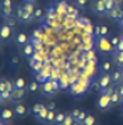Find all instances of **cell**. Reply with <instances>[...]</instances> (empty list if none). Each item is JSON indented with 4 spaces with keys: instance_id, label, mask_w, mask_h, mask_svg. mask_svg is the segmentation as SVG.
Returning <instances> with one entry per match:
<instances>
[{
    "instance_id": "obj_1",
    "label": "cell",
    "mask_w": 123,
    "mask_h": 125,
    "mask_svg": "<svg viewBox=\"0 0 123 125\" xmlns=\"http://www.w3.org/2000/svg\"><path fill=\"white\" fill-rule=\"evenodd\" d=\"M16 38V31H14V27L9 24L7 21L1 24L0 27V40H1V44L3 45H9L11 41Z\"/></svg>"
},
{
    "instance_id": "obj_2",
    "label": "cell",
    "mask_w": 123,
    "mask_h": 125,
    "mask_svg": "<svg viewBox=\"0 0 123 125\" xmlns=\"http://www.w3.org/2000/svg\"><path fill=\"white\" fill-rule=\"evenodd\" d=\"M95 105H97V108L101 110V111H108V110H111L112 107H115L113 103H112V98H111V93L108 90H101V94H99V97L97 98Z\"/></svg>"
},
{
    "instance_id": "obj_3",
    "label": "cell",
    "mask_w": 123,
    "mask_h": 125,
    "mask_svg": "<svg viewBox=\"0 0 123 125\" xmlns=\"http://www.w3.org/2000/svg\"><path fill=\"white\" fill-rule=\"evenodd\" d=\"M16 20L20 24H29V23H32L35 18H34V14L22 3L21 6L17 7V10H16Z\"/></svg>"
},
{
    "instance_id": "obj_4",
    "label": "cell",
    "mask_w": 123,
    "mask_h": 125,
    "mask_svg": "<svg viewBox=\"0 0 123 125\" xmlns=\"http://www.w3.org/2000/svg\"><path fill=\"white\" fill-rule=\"evenodd\" d=\"M97 49L99 53H104V55H112L115 51L109 37H98L97 38Z\"/></svg>"
},
{
    "instance_id": "obj_5",
    "label": "cell",
    "mask_w": 123,
    "mask_h": 125,
    "mask_svg": "<svg viewBox=\"0 0 123 125\" xmlns=\"http://www.w3.org/2000/svg\"><path fill=\"white\" fill-rule=\"evenodd\" d=\"M57 91H59V84H57L56 80L50 79V80H48L46 83L41 84V93H42L45 97H48V98L55 97L56 94H57Z\"/></svg>"
},
{
    "instance_id": "obj_6",
    "label": "cell",
    "mask_w": 123,
    "mask_h": 125,
    "mask_svg": "<svg viewBox=\"0 0 123 125\" xmlns=\"http://www.w3.org/2000/svg\"><path fill=\"white\" fill-rule=\"evenodd\" d=\"M91 11H92V14L98 16V17L108 16V9H106L105 0H91Z\"/></svg>"
},
{
    "instance_id": "obj_7",
    "label": "cell",
    "mask_w": 123,
    "mask_h": 125,
    "mask_svg": "<svg viewBox=\"0 0 123 125\" xmlns=\"http://www.w3.org/2000/svg\"><path fill=\"white\" fill-rule=\"evenodd\" d=\"M14 3L13 0H1V16L4 20H9V18L13 17L14 14Z\"/></svg>"
},
{
    "instance_id": "obj_8",
    "label": "cell",
    "mask_w": 123,
    "mask_h": 125,
    "mask_svg": "<svg viewBox=\"0 0 123 125\" xmlns=\"http://www.w3.org/2000/svg\"><path fill=\"white\" fill-rule=\"evenodd\" d=\"M108 18L112 20V21H115V23H117V24L120 23V20L123 18V4L122 3L116 4L111 11L108 13Z\"/></svg>"
},
{
    "instance_id": "obj_9",
    "label": "cell",
    "mask_w": 123,
    "mask_h": 125,
    "mask_svg": "<svg viewBox=\"0 0 123 125\" xmlns=\"http://www.w3.org/2000/svg\"><path fill=\"white\" fill-rule=\"evenodd\" d=\"M98 86H99L101 90H106L109 89L111 86H113V82H112L111 73H102L98 77Z\"/></svg>"
},
{
    "instance_id": "obj_10",
    "label": "cell",
    "mask_w": 123,
    "mask_h": 125,
    "mask_svg": "<svg viewBox=\"0 0 123 125\" xmlns=\"http://www.w3.org/2000/svg\"><path fill=\"white\" fill-rule=\"evenodd\" d=\"M29 111L31 110H28V107L24 103H17L16 107H14V114H16V118H18V119L25 118L28 114H29Z\"/></svg>"
},
{
    "instance_id": "obj_11",
    "label": "cell",
    "mask_w": 123,
    "mask_h": 125,
    "mask_svg": "<svg viewBox=\"0 0 123 125\" xmlns=\"http://www.w3.org/2000/svg\"><path fill=\"white\" fill-rule=\"evenodd\" d=\"M29 65H31V68H32V70H34V73L36 74V73H39L42 69H44V65H42V61H41V58L35 53L31 59H29Z\"/></svg>"
},
{
    "instance_id": "obj_12",
    "label": "cell",
    "mask_w": 123,
    "mask_h": 125,
    "mask_svg": "<svg viewBox=\"0 0 123 125\" xmlns=\"http://www.w3.org/2000/svg\"><path fill=\"white\" fill-rule=\"evenodd\" d=\"M21 53H22V56H25L27 59H31L36 53V48H35V45L32 42H28L27 45H24L21 48Z\"/></svg>"
},
{
    "instance_id": "obj_13",
    "label": "cell",
    "mask_w": 123,
    "mask_h": 125,
    "mask_svg": "<svg viewBox=\"0 0 123 125\" xmlns=\"http://www.w3.org/2000/svg\"><path fill=\"white\" fill-rule=\"evenodd\" d=\"M0 117H1V122L10 124L13 118L16 117V114H14V110H11V108H3L1 113H0Z\"/></svg>"
},
{
    "instance_id": "obj_14",
    "label": "cell",
    "mask_w": 123,
    "mask_h": 125,
    "mask_svg": "<svg viewBox=\"0 0 123 125\" xmlns=\"http://www.w3.org/2000/svg\"><path fill=\"white\" fill-rule=\"evenodd\" d=\"M36 80H38L41 84H44L48 80H50V69L44 66V69H42L39 73H36Z\"/></svg>"
},
{
    "instance_id": "obj_15",
    "label": "cell",
    "mask_w": 123,
    "mask_h": 125,
    "mask_svg": "<svg viewBox=\"0 0 123 125\" xmlns=\"http://www.w3.org/2000/svg\"><path fill=\"white\" fill-rule=\"evenodd\" d=\"M71 91H73L74 96H81L83 93L87 91V84L83 83V82H76V83L71 86Z\"/></svg>"
},
{
    "instance_id": "obj_16",
    "label": "cell",
    "mask_w": 123,
    "mask_h": 125,
    "mask_svg": "<svg viewBox=\"0 0 123 125\" xmlns=\"http://www.w3.org/2000/svg\"><path fill=\"white\" fill-rule=\"evenodd\" d=\"M25 97V89H14L11 91V103H18Z\"/></svg>"
},
{
    "instance_id": "obj_17",
    "label": "cell",
    "mask_w": 123,
    "mask_h": 125,
    "mask_svg": "<svg viewBox=\"0 0 123 125\" xmlns=\"http://www.w3.org/2000/svg\"><path fill=\"white\" fill-rule=\"evenodd\" d=\"M14 42L17 44L18 48H22L24 45H27L28 42H29V41H28V35L25 34V32H18V34H16Z\"/></svg>"
},
{
    "instance_id": "obj_18",
    "label": "cell",
    "mask_w": 123,
    "mask_h": 125,
    "mask_svg": "<svg viewBox=\"0 0 123 125\" xmlns=\"http://www.w3.org/2000/svg\"><path fill=\"white\" fill-rule=\"evenodd\" d=\"M95 34L97 37H109V27L105 24H99L95 28Z\"/></svg>"
},
{
    "instance_id": "obj_19",
    "label": "cell",
    "mask_w": 123,
    "mask_h": 125,
    "mask_svg": "<svg viewBox=\"0 0 123 125\" xmlns=\"http://www.w3.org/2000/svg\"><path fill=\"white\" fill-rule=\"evenodd\" d=\"M48 111H49V110H48V107L45 105V107L42 108V110L36 114V115H35V118H36V121H38L39 124L46 125V115H48Z\"/></svg>"
},
{
    "instance_id": "obj_20",
    "label": "cell",
    "mask_w": 123,
    "mask_h": 125,
    "mask_svg": "<svg viewBox=\"0 0 123 125\" xmlns=\"http://www.w3.org/2000/svg\"><path fill=\"white\" fill-rule=\"evenodd\" d=\"M112 59H113V63L116 68H123V51L122 52H115L112 53Z\"/></svg>"
},
{
    "instance_id": "obj_21",
    "label": "cell",
    "mask_w": 123,
    "mask_h": 125,
    "mask_svg": "<svg viewBox=\"0 0 123 125\" xmlns=\"http://www.w3.org/2000/svg\"><path fill=\"white\" fill-rule=\"evenodd\" d=\"M111 77H112V82H113V84H117V83H120V82H122V70H120V68L113 69V70L111 72Z\"/></svg>"
},
{
    "instance_id": "obj_22",
    "label": "cell",
    "mask_w": 123,
    "mask_h": 125,
    "mask_svg": "<svg viewBox=\"0 0 123 125\" xmlns=\"http://www.w3.org/2000/svg\"><path fill=\"white\" fill-rule=\"evenodd\" d=\"M101 70L104 73H111L112 70H113V63L111 61H104L102 65H101Z\"/></svg>"
},
{
    "instance_id": "obj_23",
    "label": "cell",
    "mask_w": 123,
    "mask_h": 125,
    "mask_svg": "<svg viewBox=\"0 0 123 125\" xmlns=\"http://www.w3.org/2000/svg\"><path fill=\"white\" fill-rule=\"evenodd\" d=\"M81 125H97V117H95L94 114L88 113L87 114V117H85V119L83 121V124Z\"/></svg>"
},
{
    "instance_id": "obj_24",
    "label": "cell",
    "mask_w": 123,
    "mask_h": 125,
    "mask_svg": "<svg viewBox=\"0 0 123 125\" xmlns=\"http://www.w3.org/2000/svg\"><path fill=\"white\" fill-rule=\"evenodd\" d=\"M66 117H67V113H64V111H57L56 113V118H55V124L53 125H60L66 119Z\"/></svg>"
},
{
    "instance_id": "obj_25",
    "label": "cell",
    "mask_w": 123,
    "mask_h": 125,
    "mask_svg": "<svg viewBox=\"0 0 123 125\" xmlns=\"http://www.w3.org/2000/svg\"><path fill=\"white\" fill-rule=\"evenodd\" d=\"M27 87H28V84H27V82H25V79L17 77L14 80V89H27Z\"/></svg>"
},
{
    "instance_id": "obj_26",
    "label": "cell",
    "mask_w": 123,
    "mask_h": 125,
    "mask_svg": "<svg viewBox=\"0 0 123 125\" xmlns=\"http://www.w3.org/2000/svg\"><path fill=\"white\" fill-rule=\"evenodd\" d=\"M27 89H28V91H29V93H36V91L41 89V86H39V82H38V80H34V82H31V83L28 84Z\"/></svg>"
},
{
    "instance_id": "obj_27",
    "label": "cell",
    "mask_w": 123,
    "mask_h": 125,
    "mask_svg": "<svg viewBox=\"0 0 123 125\" xmlns=\"http://www.w3.org/2000/svg\"><path fill=\"white\" fill-rule=\"evenodd\" d=\"M0 100H1V104H4L6 101H11V91H0Z\"/></svg>"
},
{
    "instance_id": "obj_28",
    "label": "cell",
    "mask_w": 123,
    "mask_h": 125,
    "mask_svg": "<svg viewBox=\"0 0 123 125\" xmlns=\"http://www.w3.org/2000/svg\"><path fill=\"white\" fill-rule=\"evenodd\" d=\"M55 118H56V111L55 110H49L48 111V115H46V125L55 124Z\"/></svg>"
},
{
    "instance_id": "obj_29",
    "label": "cell",
    "mask_w": 123,
    "mask_h": 125,
    "mask_svg": "<svg viewBox=\"0 0 123 125\" xmlns=\"http://www.w3.org/2000/svg\"><path fill=\"white\" fill-rule=\"evenodd\" d=\"M45 105H46V104H42V103H36V104H34L32 108H31V114L35 117V115H36V114H38L39 111H41V110L45 107Z\"/></svg>"
},
{
    "instance_id": "obj_30",
    "label": "cell",
    "mask_w": 123,
    "mask_h": 125,
    "mask_svg": "<svg viewBox=\"0 0 123 125\" xmlns=\"http://www.w3.org/2000/svg\"><path fill=\"white\" fill-rule=\"evenodd\" d=\"M109 40H111V44L113 45V48H116L117 44L122 40V37H119V35H112V37H109Z\"/></svg>"
},
{
    "instance_id": "obj_31",
    "label": "cell",
    "mask_w": 123,
    "mask_h": 125,
    "mask_svg": "<svg viewBox=\"0 0 123 125\" xmlns=\"http://www.w3.org/2000/svg\"><path fill=\"white\" fill-rule=\"evenodd\" d=\"M74 122H76V121H74V118H73V115H71V114H67L66 119H64L60 125H73Z\"/></svg>"
},
{
    "instance_id": "obj_32",
    "label": "cell",
    "mask_w": 123,
    "mask_h": 125,
    "mask_svg": "<svg viewBox=\"0 0 123 125\" xmlns=\"http://www.w3.org/2000/svg\"><path fill=\"white\" fill-rule=\"evenodd\" d=\"M115 90L119 93V96H120V98H122V101H123V83L122 82L117 83V84H115Z\"/></svg>"
},
{
    "instance_id": "obj_33",
    "label": "cell",
    "mask_w": 123,
    "mask_h": 125,
    "mask_svg": "<svg viewBox=\"0 0 123 125\" xmlns=\"http://www.w3.org/2000/svg\"><path fill=\"white\" fill-rule=\"evenodd\" d=\"M89 0H74V4L77 7H80V9H83V7H85L87 4H88Z\"/></svg>"
},
{
    "instance_id": "obj_34",
    "label": "cell",
    "mask_w": 123,
    "mask_h": 125,
    "mask_svg": "<svg viewBox=\"0 0 123 125\" xmlns=\"http://www.w3.org/2000/svg\"><path fill=\"white\" fill-rule=\"evenodd\" d=\"M105 3H106V9H108V13L111 11L112 9H113V7H115V6L117 4L115 0H105Z\"/></svg>"
},
{
    "instance_id": "obj_35",
    "label": "cell",
    "mask_w": 123,
    "mask_h": 125,
    "mask_svg": "<svg viewBox=\"0 0 123 125\" xmlns=\"http://www.w3.org/2000/svg\"><path fill=\"white\" fill-rule=\"evenodd\" d=\"M87 111H84V110H81V113H80V115H78V118H77V121H76V122H78V124L81 125L83 124V121L84 119H85V117H87Z\"/></svg>"
},
{
    "instance_id": "obj_36",
    "label": "cell",
    "mask_w": 123,
    "mask_h": 125,
    "mask_svg": "<svg viewBox=\"0 0 123 125\" xmlns=\"http://www.w3.org/2000/svg\"><path fill=\"white\" fill-rule=\"evenodd\" d=\"M57 11H59V10H56L53 6H50L49 7V11H48V16H49L50 18H55L56 16H57Z\"/></svg>"
},
{
    "instance_id": "obj_37",
    "label": "cell",
    "mask_w": 123,
    "mask_h": 125,
    "mask_svg": "<svg viewBox=\"0 0 123 125\" xmlns=\"http://www.w3.org/2000/svg\"><path fill=\"white\" fill-rule=\"evenodd\" d=\"M80 113H81V110H80V108H74V110H73L71 113V115H73V118H74V121H77V118H78V115H80Z\"/></svg>"
},
{
    "instance_id": "obj_38",
    "label": "cell",
    "mask_w": 123,
    "mask_h": 125,
    "mask_svg": "<svg viewBox=\"0 0 123 125\" xmlns=\"http://www.w3.org/2000/svg\"><path fill=\"white\" fill-rule=\"evenodd\" d=\"M41 17H42V10H41L39 7H36L35 11H34V18L36 20V18H41Z\"/></svg>"
},
{
    "instance_id": "obj_39",
    "label": "cell",
    "mask_w": 123,
    "mask_h": 125,
    "mask_svg": "<svg viewBox=\"0 0 123 125\" xmlns=\"http://www.w3.org/2000/svg\"><path fill=\"white\" fill-rule=\"evenodd\" d=\"M122 51H123V38L120 40V42L117 44V46H116V48H115V51H113V53H115V52H122Z\"/></svg>"
},
{
    "instance_id": "obj_40",
    "label": "cell",
    "mask_w": 123,
    "mask_h": 125,
    "mask_svg": "<svg viewBox=\"0 0 123 125\" xmlns=\"http://www.w3.org/2000/svg\"><path fill=\"white\" fill-rule=\"evenodd\" d=\"M34 40H41V30H35L34 31Z\"/></svg>"
},
{
    "instance_id": "obj_41",
    "label": "cell",
    "mask_w": 123,
    "mask_h": 125,
    "mask_svg": "<svg viewBox=\"0 0 123 125\" xmlns=\"http://www.w3.org/2000/svg\"><path fill=\"white\" fill-rule=\"evenodd\" d=\"M17 63H18V59H17L16 56L13 58V59H11V66H13V68H14V66H16Z\"/></svg>"
},
{
    "instance_id": "obj_42",
    "label": "cell",
    "mask_w": 123,
    "mask_h": 125,
    "mask_svg": "<svg viewBox=\"0 0 123 125\" xmlns=\"http://www.w3.org/2000/svg\"><path fill=\"white\" fill-rule=\"evenodd\" d=\"M46 107H48V110H55V104L49 103V104H46Z\"/></svg>"
},
{
    "instance_id": "obj_43",
    "label": "cell",
    "mask_w": 123,
    "mask_h": 125,
    "mask_svg": "<svg viewBox=\"0 0 123 125\" xmlns=\"http://www.w3.org/2000/svg\"><path fill=\"white\" fill-rule=\"evenodd\" d=\"M119 28H120V30H123V18L120 20V23H119Z\"/></svg>"
},
{
    "instance_id": "obj_44",
    "label": "cell",
    "mask_w": 123,
    "mask_h": 125,
    "mask_svg": "<svg viewBox=\"0 0 123 125\" xmlns=\"http://www.w3.org/2000/svg\"><path fill=\"white\" fill-rule=\"evenodd\" d=\"M57 3H66V0H56Z\"/></svg>"
},
{
    "instance_id": "obj_45",
    "label": "cell",
    "mask_w": 123,
    "mask_h": 125,
    "mask_svg": "<svg viewBox=\"0 0 123 125\" xmlns=\"http://www.w3.org/2000/svg\"><path fill=\"white\" fill-rule=\"evenodd\" d=\"M120 70H122V83H123V68L120 69Z\"/></svg>"
},
{
    "instance_id": "obj_46",
    "label": "cell",
    "mask_w": 123,
    "mask_h": 125,
    "mask_svg": "<svg viewBox=\"0 0 123 125\" xmlns=\"http://www.w3.org/2000/svg\"><path fill=\"white\" fill-rule=\"evenodd\" d=\"M120 37L123 38V30H120Z\"/></svg>"
},
{
    "instance_id": "obj_47",
    "label": "cell",
    "mask_w": 123,
    "mask_h": 125,
    "mask_svg": "<svg viewBox=\"0 0 123 125\" xmlns=\"http://www.w3.org/2000/svg\"><path fill=\"white\" fill-rule=\"evenodd\" d=\"M115 1H116L117 4H119V3H122V0H115Z\"/></svg>"
},
{
    "instance_id": "obj_48",
    "label": "cell",
    "mask_w": 123,
    "mask_h": 125,
    "mask_svg": "<svg viewBox=\"0 0 123 125\" xmlns=\"http://www.w3.org/2000/svg\"><path fill=\"white\" fill-rule=\"evenodd\" d=\"M28 1H32V3H35V1H36V0H28Z\"/></svg>"
},
{
    "instance_id": "obj_49",
    "label": "cell",
    "mask_w": 123,
    "mask_h": 125,
    "mask_svg": "<svg viewBox=\"0 0 123 125\" xmlns=\"http://www.w3.org/2000/svg\"><path fill=\"white\" fill-rule=\"evenodd\" d=\"M73 125H80V124H78V122H74V124H73Z\"/></svg>"
},
{
    "instance_id": "obj_50",
    "label": "cell",
    "mask_w": 123,
    "mask_h": 125,
    "mask_svg": "<svg viewBox=\"0 0 123 125\" xmlns=\"http://www.w3.org/2000/svg\"><path fill=\"white\" fill-rule=\"evenodd\" d=\"M0 125H6V124H4V122H1V124H0Z\"/></svg>"
},
{
    "instance_id": "obj_51",
    "label": "cell",
    "mask_w": 123,
    "mask_h": 125,
    "mask_svg": "<svg viewBox=\"0 0 123 125\" xmlns=\"http://www.w3.org/2000/svg\"><path fill=\"white\" fill-rule=\"evenodd\" d=\"M122 115H123V110H122Z\"/></svg>"
}]
</instances>
